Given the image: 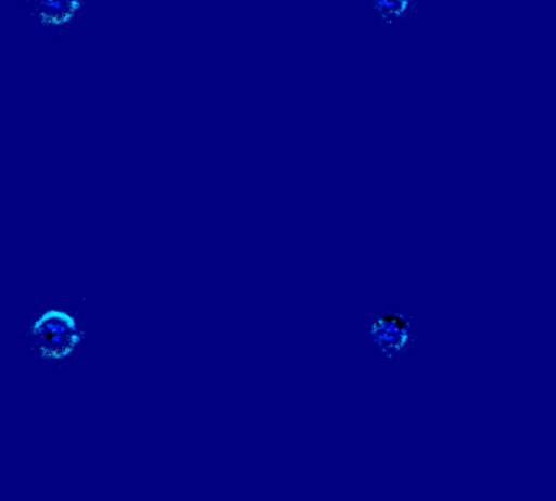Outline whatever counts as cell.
Returning <instances> with one entry per match:
<instances>
[{
  "mask_svg": "<svg viewBox=\"0 0 556 501\" xmlns=\"http://www.w3.org/2000/svg\"><path fill=\"white\" fill-rule=\"evenodd\" d=\"M30 334L37 341L41 356L54 361L70 356L84 338L76 318L63 311H48L41 315Z\"/></svg>",
  "mask_w": 556,
  "mask_h": 501,
  "instance_id": "cell-1",
  "label": "cell"
},
{
  "mask_svg": "<svg viewBox=\"0 0 556 501\" xmlns=\"http://www.w3.org/2000/svg\"><path fill=\"white\" fill-rule=\"evenodd\" d=\"M41 2L43 24L60 25L71 21L74 12L83 5V0H38Z\"/></svg>",
  "mask_w": 556,
  "mask_h": 501,
  "instance_id": "cell-3",
  "label": "cell"
},
{
  "mask_svg": "<svg viewBox=\"0 0 556 501\" xmlns=\"http://www.w3.org/2000/svg\"><path fill=\"white\" fill-rule=\"evenodd\" d=\"M370 2H372L374 9L386 24H395V22L403 21L415 5L413 0H370Z\"/></svg>",
  "mask_w": 556,
  "mask_h": 501,
  "instance_id": "cell-4",
  "label": "cell"
},
{
  "mask_svg": "<svg viewBox=\"0 0 556 501\" xmlns=\"http://www.w3.org/2000/svg\"><path fill=\"white\" fill-rule=\"evenodd\" d=\"M370 335L382 356L387 358L403 353L413 341L412 324L408 318L399 314H386L377 318L370 328Z\"/></svg>",
  "mask_w": 556,
  "mask_h": 501,
  "instance_id": "cell-2",
  "label": "cell"
}]
</instances>
